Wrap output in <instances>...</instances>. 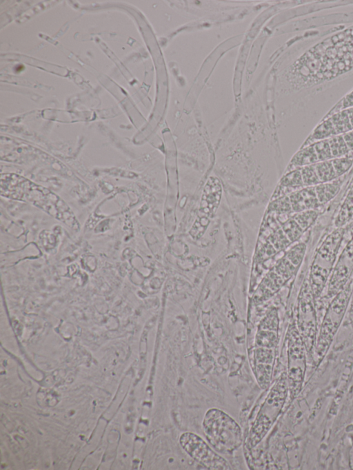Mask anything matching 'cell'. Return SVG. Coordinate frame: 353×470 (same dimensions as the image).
Returning <instances> with one entry per match:
<instances>
[{"label":"cell","mask_w":353,"mask_h":470,"mask_svg":"<svg viewBox=\"0 0 353 470\" xmlns=\"http://www.w3.org/2000/svg\"><path fill=\"white\" fill-rule=\"evenodd\" d=\"M290 241L282 230H279L272 238V243L276 249H281L288 245Z\"/></svg>","instance_id":"cell-22"},{"label":"cell","mask_w":353,"mask_h":470,"mask_svg":"<svg viewBox=\"0 0 353 470\" xmlns=\"http://www.w3.org/2000/svg\"><path fill=\"white\" fill-rule=\"evenodd\" d=\"M285 394L284 379L272 388L260 411L257 420L250 431L249 440L252 447L256 445L263 438L276 418L284 402Z\"/></svg>","instance_id":"cell-2"},{"label":"cell","mask_w":353,"mask_h":470,"mask_svg":"<svg viewBox=\"0 0 353 470\" xmlns=\"http://www.w3.org/2000/svg\"><path fill=\"white\" fill-rule=\"evenodd\" d=\"M305 245L303 243H299L291 248L287 254V258L294 265H299L304 256L305 252Z\"/></svg>","instance_id":"cell-18"},{"label":"cell","mask_w":353,"mask_h":470,"mask_svg":"<svg viewBox=\"0 0 353 470\" xmlns=\"http://www.w3.org/2000/svg\"><path fill=\"white\" fill-rule=\"evenodd\" d=\"M341 183L339 180L335 179L316 185L315 190L319 203L321 205L332 199L339 190Z\"/></svg>","instance_id":"cell-8"},{"label":"cell","mask_w":353,"mask_h":470,"mask_svg":"<svg viewBox=\"0 0 353 470\" xmlns=\"http://www.w3.org/2000/svg\"><path fill=\"white\" fill-rule=\"evenodd\" d=\"M182 448L194 460L208 469H230V464L198 435L183 433L179 438Z\"/></svg>","instance_id":"cell-3"},{"label":"cell","mask_w":353,"mask_h":470,"mask_svg":"<svg viewBox=\"0 0 353 470\" xmlns=\"http://www.w3.org/2000/svg\"><path fill=\"white\" fill-rule=\"evenodd\" d=\"M298 331H291L288 349V381L291 395L296 396L301 390L303 380L305 354V346Z\"/></svg>","instance_id":"cell-4"},{"label":"cell","mask_w":353,"mask_h":470,"mask_svg":"<svg viewBox=\"0 0 353 470\" xmlns=\"http://www.w3.org/2000/svg\"><path fill=\"white\" fill-rule=\"evenodd\" d=\"M263 328L267 330H261L257 336V343L260 346L272 347L274 345L276 342V335L273 332L272 329L266 327Z\"/></svg>","instance_id":"cell-17"},{"label":"cell","mask_w":353,"mask_h":470,"mask_svg":"<svg viewBox=\"0 0 353 470\" xmlns=\"http://www.w3.org/2000/svg\"><path fill=\"white\" fill-rule=\"evenodd\" d=\"M332 164L338 177L345 174L352 166L353 160L350 157L344 156L332 159Z\"/></svg>","instance_id":"cell-19"},{"label":"cell","mask_w":353,"mask_h":470,"mask_svg":"<svg viewBox=\"0 0 353 470\" xmlns=\"http://www.w3.org/2000/svg\"><path fill=\"white\" fill-rule=\"evenodd\" d=\"M312 144L314 146L319 162L333 159L328 139Z\"/></svg>","instance_id":"cell-14"},{"label":"cell","mask_w":353,"mask_h":470,"mask_svg":"<svg viewBox=\"0 0 353 470\" xmlns=\"http://www.w3.org/2000/svg\"><path fill=\"white\" fill-rule=\"evenodd\" d=\"M304 186H316L321 183L314 164L300 167Z\"/></svg>","instance_id":"cell-13"},{"label":"cell","mask_w":353,"mask_h":470,"mask_svg":"<svg viewBox=\"0 0 353 470\" xmlns=\"http://www.w3.org/2000/svg\"><path fill=\"white\" fill-rule=\"evenodd\" d=\"M271 207L273 210L281 213L288 212L292 210L289 196H284L274 201Z\"/></svg>","instance_id":"cell-21"},{"label":"cell","mask_w":353,"mask_h":470,"mask_svg":"<svg viewBox=\"0 0 353 470\" xmlns=\"http://www.w3.org/2000/svg\"><path fill=\"white\" fill-rule=\"evenodd\" d=\"M349 117V120L353 130V107L345 109Z\"/></svg>","instance_id":"cell-24"},{"label":"cell","mask_w":353,"mask_h":470,"mask_svg":"<svg viewBox=\"0 0 353 470\" xmlns=\"http://www.w3.org/2000/svg\"><path fill=\"white\" fill-rule=\"evenodd\" d=\"M333 159L347 156L352 152L343 138V134H339L328 139Z\"/></svg>","instance_id":"cell-12"},{"label":"cell","mask_w":353,"mask_h":470,"mask_svg":"<svg viewBox=\"0 0 353 470\" xmlns=\"http://www.w3.org/2000/svg\"><path fill=\"white\" fill-rule=\"evenodd\" d=\"M283 231L290 242L296 241L303 232V229L294 218L284 223Z\"/></svg>","instance_id":"cell-15"},{"label":"cell","mask_w":353,"mask_h":470,"mask_svg":"<svg viewBox=\"0 0 353 470\" xmlns=\"http://www.w3.org/2000/svg\"><path fill=\"white\" fill-rule=\"evenodd\" d=\"M336 134H343L352 130L346 110L333 114L329 118Z\"/></svg>","instance_id":"cell-9"},{"label":"cell","mask_w":353,"mask_h":470,"mask_svg":"<svg viewBox=\"0 0 353 470\" xmlns=\"http://www.w3.org/2000/svg\"><path fill=\"white\" fill-rule=\"evenodd\" d=\"M314 166L321 183L330 182L339 178L332 160L318 162Z\"/></svg>","instance_id":"cell-10"},{"label":"cell","mask_w":353,"mask_h":470,"mask_svg":"<svg viewBox=\"0 0 353 470\" xmlns=\"http://www.w3.org/2000/svg\"><path fill=\"white\" fill-rule=\"evenodd\" d=\"M203 427L208 442L220 453H232L242 443L239 425L222 410L209 409L203 418Z\"/></svg>","instance_id":"cell-1"},{"label":"cell","mask_w":353,"mask_h":470,"mask_svg":"<svg viewBox=\"0 0 353 470\" xmlns=\"http://www.w3.org/2000/svg\"><path fill=\"white\" fill-rule=\"evenodd\" d=\"M316 217L317 213L314 210H310L298 212V214L294 216V219L304 231L314 223Z\"/></svg>","instance_id":"cell-16"},{"label":"cell","mask_w":353,"mask_h":470,"mask_svg":"<svg viewBox=\"0 0 353 470\" xmlns=\"http://www.w3.org/2000/svg\"><path fill=\"white\" fill-rule=\"evenodd\" d=\"M303 186L300 167L288 172L280 182V187L287 190H295L296 188H301Z\"/></svg>","instance_id":"cell-11"},{"label":"cell","mask_w":353,"mask_h":470,"mask_svg":"<svg viewBox=\"0 0 353 470\" xmlns=\"http://www.w3.org/2000/svg\"><path fill=\"white\" fill-rule=\"evenodd\" d=\"M313 296L310 283L306 280L299 299V329L307 351L313 347L316 331Z\"/></svg>","instance_id":"cell-5"},{"label":"cell","mask_w":353,"mask_h":470,"mask_svg":"<svg viewBox=\"0 0 353 470\" xmlns=\"http://www.w3.org/2000/svg\"><path fill=\"white\" fill-rule=\"evenodd\" d=\"M293 211L301 212L314 210L321 204L318 200L315 186L298 190L289 196Z\"/></svg>","instance_id":"cell-6"},{"label":"cell","mask_w":353,"mask_h":470,"mask_svg":"<svg viewBox=\"0 0 353 470\" xmlns=\"http://www.w3.org/2000/svg\"><path fill=\"white\" fill-rule=\"evenodd\" d=\"M319 162L316 154L312 144L305 146L303 149L299 151L292 158L290 166L294 170L296 167H302L307 165H314Z\"/></svg>","instance_id":"cell-7"},{"label":"cell","mask_w":353,"mask_h":470,"mask_svg":"<svg viewBox=\"0 0 353 470\" xmlns=\"http://www.w3.org/2000/svg\"><path fill=\"white\" fill-rule=\"evenodd\" d=\"M343 138L347 145L349 149L353 150V130H351L347 133L343 134Z\"/></svg>","instance_id":"cell-23"},{"label":"cell","mask_w":353,"mask_h":470,"mask_svg":"<svg viewBox=\"0 0 353 470\" xmlns=\"http://www.w3.org/2000/svg\"><path fill=\"white\" fill-rule=\"evenodd\" d=\"M279 273L285 278H289L295 271V266L288 259H284L278 265Z\"/></svg>","instance_id":"cell-20"}]
</instances>
